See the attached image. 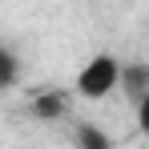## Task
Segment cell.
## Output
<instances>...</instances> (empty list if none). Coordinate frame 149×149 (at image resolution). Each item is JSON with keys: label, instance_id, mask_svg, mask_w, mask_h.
Wrapping results in <instances>:
<instances>
[{"label": "cell", "instance_id": "6da1fadb", "mask_svg": "<svg viewBox=\"0 0 149 149\" xmlns=\"http://www.w3.org/2000/svg\"><path fill=\"white\" fill-rule=\"evenodd\" d=\"M121 89V61L113 52H97L89 56L81 69H77V81H73V93L81 101H105Z\"/></svg>", "mask_w": 149, "mask_h": 149}, {"label": "cell", "instance_id": "7a4b0ae2", "mask_svg": "<svg viewBox=\"0 0 149 149\" xmlns=\"http://www.w3.org/2000/svg\"><path fill=\"white\" fill-rule=\"evenodd\" d=\"M32 113L45 117V121L65 117V113H69V93H65V89H45L40 97H32Z\"/></svg>", "mask_w": 149, "mask_h": 149}, {"label": "cell", "instance_id": "3957f363", "mask_svg": "<svg viewBox=\"0 0 149 149\" xmlns=\"http://www.w3.org/2000/svg\"><path fill=\"white\" fill-rule=\"evenodd\" d=\"M73 149H113V137L93 121H81L73 129Z\"/></svg>", "mask_w": 149, "mask_h": 149}, {"label": "cell", "instance_id": "277c9868", "mask_svg": "<svg viewBox=\"0 0 149 149\" xmlns=\"http://www.w3.org/2000/svg\"><path fill=\"white\" fill-rule=\"evenodd\" d=\"M121 89L129 93V101L137 105V101L145 97V89H149V69L145 65H121Z\"/></svg>", "mask_w": 149, "mask_h": 149}, {"label": "cell", "instance_id": "5b68a950", "mask_svg": "<svg viewBox=\"0 0 149 149\" xmlns=\"http://www.w3.org/2000/svg\"><path fill=\"white\" fill-rule=\"evenodd\" d=\"M16 81H20V56L0 40V93H8Z\"/></svg>", "mask_w": 149, "mask_h": 149}, {"label": "cell", "instance_id": "8992f818", "mask_svg": "<svg viewBox=\"0 0 149 149\" xmlns=\"http://www.w3.org/2000/svg\"><path fill=\"white\" fill-rule=\"evenodd\" d=\"M133 117H137V129H141V133L149 137V89H145V97L133 105Z\"/></svg>", "mask_w": 149, "mask_h": 149}]
</instances>
